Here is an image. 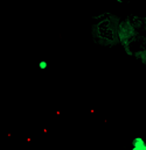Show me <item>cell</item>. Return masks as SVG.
I'll return each instance as SVG.
<instances>
[{"label": "cell", "instance_id": "obj_1", "mask_svg": "<svg viewBox=\"0 0 146 150\" xmlns=\"http://www.w3.org/2000/svg\"><path fill=\"white\" fill-rule=\"evenodd\" d=\"M131 150H146V142L143 137L138 136L132 140V149Z\"/></svg>", "mask_w": 146, "mask_h": 150}, {"label": "cell", "instance_id": "obj_2", "mask_svg": "<svg viewBox=\"0 0 146 150\" xmlns=\"http://www.w3.org/2000/svg\"><path fill=\"white\" fill-rule=\"evenodd\" d=\"M47 67H48V64H47L46 61H40V62H39V69H40V70H46Z\"/></svg>", "mask_w": 146, "mask_h": 150}]
</instances>
